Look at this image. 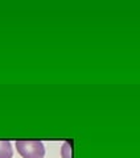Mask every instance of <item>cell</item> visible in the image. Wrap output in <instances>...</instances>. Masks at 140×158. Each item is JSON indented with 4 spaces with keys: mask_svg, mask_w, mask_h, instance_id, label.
I'll return each mask as SVG.
<instances>
[{
    "mask_svg": "<svg viewBox=\"0 0 140 158\" xmlns=\"http://www.w3.org/2000/svg\"><path fill=\"white\" fill-rule=\"evenodd\" d=\"M17 152L23 158H44L45 148L41 141H17Z\"/></svg>",
    "mask_w": 140,
    "mask_h": 158,
    "instance_id": "obj_1",
    "label": "cell"
},
{
    "mask_svg": "<svg viewBox=\"0 0 140 158\" xmlns=\"http://www.w3.org/2000/svg\"><path fill=\"white\" fill-rule=\"evenodd\" d=\"M13 149L9 141H0V158H12Z\"/></svg>",
    "mask_w": 140,
    "mask_h": 158,
    "instance_id": "obj_2",
    "label": "cell"
},
{
    "mask_svg": "<svg viewBox=\"0 0 140 158\" xmlns=\"http://www.w3.org/2000/svg\"><path fill=\"white\" fill-rule=\"evenodd\" d=\"M61 154H62V158H72V145H70V142H65L63 144Z\"/></svg>",
    "mask_w": 140,
    "mask_h": 158,
    "instance_id": "obj_3",
    "label": "cell"
}]
</instances>
